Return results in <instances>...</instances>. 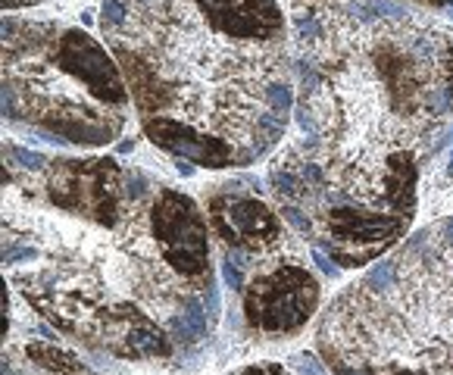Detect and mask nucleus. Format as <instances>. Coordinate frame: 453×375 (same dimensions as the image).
Wrapping results in <instances>:
<instances>
[{
  "mask_svg": "<svg viewBox=\"0 0 453 375\" xmlns=\"http://www.w3.org/2000/svg\"><path fill=\"white\" fill-rule=\"evenodd\" d=\"M447 176H453V156H450V166H447Z\"/></svg>",
  "mask_w": 453,
  "mask_h": 375,
  "instance_id": "2eb2a0df",
  "label": "nucleus"
},
{
  "mask_svg": "<svg viewBox=\"0 0 453 375\" xmlns=\"http://www.w3.org/2000/svg\"><path fill=\"white\" fill-rule=\"evenodd\" d=\"M241 375H287V369L278 363H256V366H247Z\"/></svg>",
  "mask_w": 453,
  "mask_h": 375,
  "instance_id": "9b49d317",
  "label": "nucleus"
},
{
  "mask_svg": "<svg viewBox=\"0 0 453 375\" xmlns=\"http://www.w3.org/2000/svg\"><path fill=\"white\" fill-rule=\"evenodd\" d=\"M422 6H435V10H453V0H416Z\"/></svg>",
  "mask_w": 453,
  "mask_h": 375,
  "instance_id": "ddd939ff",
  "label": "nucleus"
},
{
  "mask_svg": "<svg viewBox=\"0 0 453 375\" xmlns=\"http://www.w3.org/2000/svg\"><path fill=\"white\" fill-rule=\"evenodd\" d=\"M35 4H44V0H0L4 13H16V10H25V6H35Z\"/></svg>",
  "mask_w": 453,
  "mask_h": 375,
  "instance_id": "f8f14e48",
  "label": "nucleus"
},
{
  "mask_svg": "<svg viewBox=\"0 0 453 375\" xmlns=\"http://www.w3.org/2000/svg\"><path fill=\"white\" fill-rule=\"evenodd\" d=\"M100 25L144 135L191 132L235 166L263 160L287 132V19L275 0H122Z\"/></svg>",
  "mask_w": 453,
  "mask_h": 375,
  "instance_id": "f257e3e1",
  "label": "nucleus"
},
{
  "mask_svg": "<svg viewBox=\"0 0 453 375\" xmlns=\"http://www.w3.org/2000/svg\"><path fill=\"white\" fill-rule=\"evenodd\" d=\"M132 147H135V141H122V144H119V154H128Z\"/></svg>",
  "mask_w": 453,
  "mask_h": 375,
  "instance_id": "4468645a",
  "label": "nucleus"
},
{
  "mask_svg": "<svg viewBox=\"0 0 453 375\" xmlns=\"http://www.w3.org/2000/svg\"><path fill=\"white\" fill-rule=\"evenodd\" d=\"M319 307V278L297 259L256 269L244 288V319L260 335H294Z\"/></svg>",
  "mask_w": 453,
  "mask_h": 375,
  "instance_id": "39448f33",
  "label": "nucleus"
},
{
  "mask_svg": "<svg viewBox=\"0 0 453 375\" xmlns=\"http://www.w3.org/2000/svg\"><path fill=\"white\" fill-rule=\"evenodd\" d=\"M150 235L156 241V250L182 278L194 281L200 288L213 285L210 269V232L204 219V210L169 185H156L150 197Z\"/></svg>",
  "mask_w": 453,
  "mask_h": 375,
  "instance_id": "0eeeda50",
  "label": "nucleus"
},
{
  "mask_svg": "<svg viewBox=\"0 0 453 375\" xmlns=\"http://www.w3.org/2000/svg\"><path fill=\"white\" fill-rule=\"evenodd\" d=\"M132 91L116 56L75 25L4 13V116L44 141L104 147L125 128Z\"/></svg>",
  "mask_w": 453,
  "mask_h": 375,
  "instance_id": "f03ea898",
  "label": "nucleus"
},
{
  "mask_svg": "<svg viewBox=\"0 0 453 375\" xmlns=\"http://www.w3.org/2000/svg\"><path fill=\"white\" fill-rule=\"evenodd\" d=\"M38 194L60 213L116 228L125 213V169L110 156L50 160L38 172Z\"/></svg>",
  "mask_w": 453,
  "mask_h": 375,
  "instance_id": "7ed1b4c3",
  "label": "nucleus"
},
{
  "mask_svg": "<svg viewBox=\"0 0 453 375\" xmlns=\"http://www.w3.org/2000/svg\"><path fill=\"white\" fill-rule=\"evenodd\" d=\"M25 357L54 375H88V366H85L75 353L60 350V348H54V344H41V341L25 344Z\"/></svg>",
  "mask_w": 453,
  "mask_h": 375,
  "instance_id": "1a4fd4ad",
  "label": "nucleus"
},
{
  "mask_svg": "<svg viewBox=\"0 0 453 375\" xmlns=\"http://www.w3.org/2000/svg\"><path fill=\"white\" fill-rule=\"evenodd\" d=\"M378 375H431V372H428V369H419V366L385 363V366H378Z\"/></svg>",
  "mask_w": 453,
  "mask_h": 375,
  "instance_id": "9d476101",
  "label": "nucleus"
},
{
  "mask_svg": "<svg viewBox=\"0 0 453 375\" xmlns=\"http://www.w3.org/2000/svg\"><path fill=\"white\" fill-rule=\"evenodd\" d=\"M313 247L332 257V263L344 269H356L372 259H378L385 250L404 238L413 216L391 213L385 207H359V204H325L316 213Z\"/></svg>",
  "mask_w": 453,
  "mask_h": 375,
  "instance_id": "423d86ee",
  "label": "nucleus"
},
{
  "mask_svg": "<svg viewBox=\"0 0 453 375\" xmlns=\"http://www.w3.org/2000/svg\"><path fill=\"white\" fill-rule=\"evenodd\" d=\"M219 188L222 191L206 197V219L222 241V257L235 259L244 272L263 269V263H272L287 244L282 219L269 204L244 191L241 182Z\"/></svg>",
  "mask_w": 453,
  "mask_h": 375,
  "instance_id": "20e7f679",
  "label": "nucleus"
},
{
  "mask_svg": "<svg viewBox=\"0 0 453 375\" xmlns=\"http://www.w3.org/2000/svg\"><path fill=\"white\" fill-rule=\"evenodd\" d=\"M94 335L100 338L106 350L119 359H156V357H172L175 341L169 331L141 309L132 300H110L97 309L94 316Z\"/></svg>",
  "mask_w": 453,
  "mask_h": 375,
  "instance_id": "6e6552de",
  "label": "nucleus"
}]
</instances>
